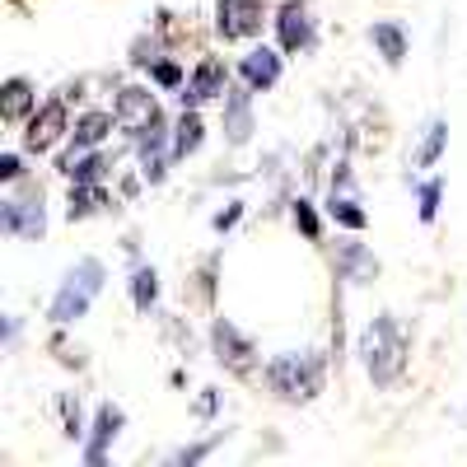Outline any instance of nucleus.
<instances>
[{"label":"nucleus","instance_id":"obj_1","mask_svg":"<svg viewBox=\"0 0 467 467\" xmlns=\"http://www.w3.org/2000/svg\"><path fill=\"white\" fill-rule=\"evenodd\" d=\"M332 379V350L323 346H290L262 360V388L281 407H314L327 393Z\"/></svg>","mask_w":467,"mask_h":467},{"label":"nucleus","instance_id":"obj_2","mask_svg":"<svg viewBox=\"0 0 467 467\" xmlns=\"http://www.w3.org/2000/svg\"><path fill=\"white\" fill-rule=\"evenodd\" d=\"M350 356H356V365L369 379L374 393H393L407 379V365H411V341H407L402 318L393 308H379V314L356 332V341H350Z\"/></svg>","mask_w":467,"mask_h":467},{"label":"nucleus","instance_id":"obj_3","mask_svg":"<svg viewBox=\"0 0 467 467\" xmlns=\"http://www.w3.org/2000/svg\"><path fill=\"white\" fill-rule=\"evenodd\" d=\"M103 290H108V262H103V257H75V262L61 271V281H57V290H52V299H47V323H52L57 332L85 323Z\"/></svg>","mask_w":467,"mask_h":467},{"label":"nucleus","instance_id":"obj_4","mask_svg":"<svg viewBox=\"0 0 467 467\" xmlns=\"http://www.w3.org/2000/svg\"><path fill=\"white\" fill-rule=\"evenodd\" d=\"M0 234L19 244H43L47 239V192L33 173L15 187H5L0 197Z\"/></svg>","mask_w":467,"mask_h":467},{"label":"nucleus","instance_id":"obj_5","mask_svg":"<svg viewBox=\"0 0 467 467\" xmlns=\"http://www.w3.org/2000/svg\"><path fill=\"white\" fill-rule=\"evenodd\" d=\"M70 122H75L70 99L57 89L52 99L37 103V112L19 127V150L28 154V160H47V154H57V150L70 140Z\"/></svg>","mask_w":467,"mask_h":467},{"label":"nucleus","instance_id":"obj_6","mask_svg":"<svg viewBox=\"0 0 467 467\" xmlns=\"http://www.w3.org/2000/svg\"><path fill=\"white\" fill-rule=\"evenodd\" d=\"M206 346H211V360H215L224 374H234V379L262 374V350H257V341H253L239 323H234V318L215 314L211 327H206Z\"/></svg>","mask_w":467,"mask_h":467},{"label":"nucleus","instance_id":"obj_7","mask_svg":"<svg viewBox=\"0 0 467 467\" xmlns=\"http://www.w3.org/2000/svg\"><path fill=\"white\" fill-rule=\"evenodd\" d=\"M271 0H215L211 5V33L224 47H248L271 28Z\"/></svg>","mask_w":467,"mask_h":467},{"label":"nucleus","instance_id":"obj_8","mask_svg":"<svg viewBox=\"0 0 467 467\" xmlns=\"http://www.w3.org/2000/svg\"><path fill=\"white\" fill-rule=\"evenodd\" d=\"M271 37H276V47L285 57H314L323 43L314 5L308 0H276V10H271Z\"/></svg>","mask_w":467,"mask_h":467},{"label":"nucleus","instance_id":"obj_9","mask_svg":"<svg viewBox=\"0 0 467 467\" xmlns=\"http://www.w3.org/2000/svg\"><path fill=\"white\" fill-rule=\"evenodd\" d=\"M131 154H136V169L145 173V182L164 187L169 173L178 169V160H173V112L160 108V117H154V122L131 140Z\"/></svg>","mask_w":467,"mask_h":467},{"label":"nucleus","instance_id":"obj_10","mask_svg":"<svg viewBox=\"0 0 467 467\" xmlns=\"http://www.w3.org/2000/svg\"><path fill=\"white\" fill-rule=\"evenodd\" d=\"M234 80H239V75H234V66H229L224 57L206 52V57H197V66L187 70V85L173 94V103H178V108H211V103H220V99L229 94Z\"/></svg>","mask_w":467,"mask_h":467},{"label":"nucleus","instance_id":"obj_11","mask_svg":"<svg viewBox=\"0 0 467 467\" xmlns=\"http://www.w3.org/2000/svg\"><path fill=\"white\" fill-rule=\"evenodd\" d=\"M332 276H337V285H374V281L383 276V262H379V253L365 244V234L337 229V244H332Z\"/></svg>","mask_w":467,"mask_h":467},{"label":"nucleus","instance_id":"obj_12","mask_svg":"<svg viewBox=\"0 0 467 467\" xmlns=\"http://www.w3.org/2000/svg\"><path fill=\"white\" fill-rule=\"evenodd\" d=\"M112 131H122L117 127V112H112V103L108 108H75V122H70V140L52 154V169L57 164H66V160H75V154H85V150H103L108 140H112Z\"/></svg>","mask_w":467,"mask_h":467},{"label":"nucleus","instance_id":"obj_13","mask_svg":"<svg viewBox=\"0 0 467 467\" xmlns=\"http://www.w3.org/2000/svg\"><path fill=\"white\" fill-rule=\"evenodd\" d=\"M220 136L229 150H248L257 136V94L244 80H234L229 94L220 99Z\"/></svg>","mask_w":467,"mask_h":467},{"label":"nucleus","instance_id":"obj_14","mask_svg":"<svg viewBox=\"0 0 467 467\" xmlns=\"http://www.w3.org/2000/svg\"><path fill=\"white\" fill-rule=\"evenodd\" d=\"M112 112H117V127H122V140L131 150V140L160 117V94H154V85H117L112 89Z\"/></svg>","mask_w":467,"mask_h":467},{"label":"nucleus","instance_id":"obj_15","mask_svg":"<svg viewBox=\"0 0 467 467\" xmlns=\"http://www.w3.org/2000/svg\"><path fill=\"white\" fill-rule=\"evenodd\" d=\"M285 61L290 57L276 43H262V37H257V43H248V52L234 61V75H239L253 94H271V89L285 80Z\"/></svg>","mask_w":467,"mask_h":467},{"label":"nucleus","instance_id":"obj_16","mask_svg":"<svg viewBox=\"0 0 467 467\" xmlns=\"http://www.w3.org/2000/svg\"><path fill=\"white\" fill-rule=\"evenodd\" d=\"M122 431H127V407L122 402H99L94 407V420H89V435H85V449H80V462L85 467H108V458H112V444L122 440Z\"/></svg>","mask_w":467,"mask_h":467},{"label":"nucleus","instance_id":"obj_17","mask_svg":"<svg viewBox=\"0 0 467 467\" xmlns=\"http://www.w3.org/2000/svg\"><path fill=\"white\" fill-rule=\"evenodd\" d=\"M365 37H369L374 57H379L388 70H402V66H407V57H411V33H407L402 19H374V24L365 28Z\"/></svg>","mask_w":467,"mask_h":467},{"label":"nucleus","instance_id":"obj_18","mask_svg":"<svg viewBox=\"0 0 467 467\" xmlns=\"http://www.w3.org/2000/svg\"><path fill=\"white\" fill-rule=\"evenodd\" d=\"M117 206V192H108V182H66V220L85 224L99 220Z\"/></svg>","mask_w":467,"mask_h":467},{"label":"nucleus","instance_id":"obj_19","mask_svg":"<svg viewBox=\"0 0 467 467\" xmlns=\"http://www.w3.org/2000/svg\"><path fill=\"white\" fill-rule=\"evenodd\" d=\"M37 85L28 80V75H10L5 85H0V122H5L10 131H19L28 117L37 112Z\"/></svg>","mask_w":467,"mask_h":467},{"label":"nucleus","instance_id":"obj_20","mask_svg":"<svg viewBox=\"0 0 467 467\" xmlns=\"http://www.w3.org/2000/svg\"><path fill=\"white\" fill-rule=\"evenodd\" d=\"M449 154V117H425V127L416 131V145H411V169L416 173H431L440 169V160Z\"/></svg>","mask_w":467,"mask_h":467},{"label":"nucleus","instance_id":"obj_21","mask_svg":"<svg viewBox=\"0 0 467 467\" xmlns=\"http://www.w3.org/2000/svg\"><path fill=\"white\" fill-rule=\"evenodd\" d=\"M206 136H211V127H206L202 108H178L173 112V160L178 164L197 160V154L206 150Z\"/></svg>","mask_w":467,"mask_h":467},{"label":"nucleus","instance_id":"obj_22","mask_svg":"<svg viewBox=\"0 0 467 467\" xmlns=\"http://www.w3.org/2000/svg\"><path fill=\"white\" fill-rule=\"evenodd\" d=\"M57 173L66 182H112L117 178V150H85V154H75V160L57 164Z\"/></svg>","mask_w":467,"mask_h":467},{"label":"nucleus","instance_id":"obj_23","mask_svg":"<svg viewBox=\"0 0 467 467\" xmlns=\"http://www.w3.org/2000/svg\"><path fill=\"white\" fill-rule=\"evenodd\" d=\"M127 295H131V308H136L140 318H154V314H160V299H164L160 266H154V262H136L131 276H127Z\"/></svg>","mask_w":467,"mask_h":467},{"label":"nucleus","instance_id":"obj_24","mask_svg":"<svg viewBox=\"0 0 467 467\" xmlns=\"http://www.w3.org/2000/svg\"><path fill=\"white\" fill-rule=\"evenodd\" d=\"M323 211H327V224H337L346 234H365L369 229V211L360 202V192H327Z\"/></svg>","mask_w":467,"mask_h":467},{"label":"nucleus","instance_id":"obj_25","mask_svg":"<svg viewBox=\"0 0 467 467\" xmlns=\"http://www.w3.org/2000/svg\"><path fill=\"white\" fill-rule=\"evenodd\" d=\"M285 215H290V224L304 234L308 244H323V234H327V211H323V202H314L308 192H295V197L285 202Z\"/></svg>","mask_w":467,"mask_h":467},{"label":"nucleus","instance_id":"obj_26","mask_svg":"<svg viewBox=\"0 0 467 467\" xmlns=\"http://www.w3.org/2000/svg\"><path fill=\"white\" fill-rule=\"evenodd\" d=\"M57 416H61V440L66 444H85V435H89V411H85V398L80 393H57Z\"/></svg>","mask_w":467,"mask_h":467},{"label":"nucleus","instance_id":"obj_27","mask_svg":"<svg viewBox=\"0 0 467 467\" xmlns=\"http://www.w3.org/2000/svg\"><path fill=\"white\" fill-rule=\"evenodd\" d=\"M160 57H169V43H164V24H150V28H140L136 37H131V47H127V66L131 70H150Z\"/></svg>","mask_w":467,"mask_h":467},{"label":"nucleus","instance_id":"obj_28","mask_svg":"<svg viewBox=\"0 0 467 467\" xmlns=\"http://www.w3.org/2000/svg\"><path fill=\"white\" fill-rule=\"evenodd\" d=\"M411 197H416V220L420 224H435L444 211V178L440 173H425L411 182Z\"/></svg>","mask_w":467,"mask_h":467},{"label":"nucleus","instance_id":"obj_29","mask_svg":"<svg viewBox=\"0 0 467 467\" xmlns=\"http://www.w3.org/2000/svg\"><path fill=\"white\" fill-rule=\"evenodd\" d=\"M224 440H229V431H215V435H206V440H187V444L169 449V453H164V462H169V467H197V462H206Z\"/></svg>","mask_w":467,"mask_h":467},{"label":"nucleus","instance_id":"obj_30","mask_svg":"<svg viewBox=\"0 0 467 467\" xmlns=\"http://www.w3.org/2000/svg\"><path fill=\"white\" fill-rule=\"evenodd\" d=\"M145 80H150L154 89H160V94H178V89L187 85V66L169 52V57H160V61H154V66L145 70Z\"/></svg>","mask_w":467,"mask_h":467},{"label":"nucleus","instance_id":"obj_31","mask_svg":"<svg viewBox=\"0 0 467 467\" xmlns=\"http://www.w3.org/2000/svg\"><path fill=\"white\" fill-rule=\"evenodd\" d=\"M327 192H360V178H356V160L350 150H337L332 164H327Z\"/></svg>","mask_w":467,"mask_h":467},{"label":"nucleus","instance_id":"obj_32","mask_svg":"<svg viewBox=\"0 0 467 467\" xmlns=\"http://www.w3.org/2000/svg\"><path fill=\"white\" fill-rule=\"evenodd\" d=\"M244 215H248V202H244V197H229V202L211 215V234H220V239H224V234H234V229L244 224Z\"/></svg>","mask_w":467,"mask_h":467},{"label":"nucleus","instance_id":"obj_33","mask_svg":"<svg viewBox=\"0 0 467 467\" xmlns=\"http://www.w3.org/2000/svg\"><path fill=\"white\" fill-rule=\"evenodd\" d=\"M220 411H224V393H220V388H202L197 402H192V416H197L202 425H215Z\"/></svg>","mask_w":467,"mask_h":467},{"label":"nucleus","instance_id":"obj_34","mask_svg":"<svg viewBox=\"0 0 467 467\" xmlns=\"http://www.w3.org/2000/svg\"><path fill=\"white\" fill-rule=\"evenodd\" d=\"M24 160H28L24 150H5V154H0V187H15V182H24V178H28Z\"/></svg>","mask_w":467,"mask_h":467},{"label":"nucleus","instance_id":"obj_35","mask_svg":"<svg viewBox=\"0 0 467 467\" xmlns=\"http://www.w3.org/2000/svg\"><path fill=\"white\" fill-rule=\"evenodd\" d=\"M57 346V365H66V369H89V356H85V346H70V341H52Z\"/></svg>","mask_w":467,"mask_h":467},{"label":"nucleus","instance_id":"obj_36","mask_svg":"<svg viewBox=\"0 0 467 467\" xmlns=\"http://www.w3.org/2000/svg\"><path fill=\"white\" fill-rule=\"evenodd\" d=\"M19 332H24V318L19 314H0V350H5V356H15Z\"/></svg>","mask_w":467,"mask_h":467},{"label":"nucleus","instance_id":"obj_37","mask_svg":"<svg viewBox=\"0 0 467 467\" xmlns=\"http://www.w3.org/2000/svg\"><path fill=\"white\" fill-rule=\"evenodd\" d=\"M215 271H220V253H211V257L202 262V276H197V281H202V299H206V304H215Z\"/></svg>","mask_w":467,"mask_h":467},{"label":"nucleus","instance_id":"obj_38","mask_svg":"<svg viewBox=\"0 0 467 467\" xmlns=\"http://www.w3.org/2000/svg\"><path fill=\"white\" fill-rule=\"evenodd\" d=\"M61 94H66L70 103H80V99H85V80H70V85H61Z\"/></svg>","mask_w":467,"mask_h":467},{"label":"nucleus","instance_id":"obj_39","mask_svg":"<svg viewBox=\"0 0 467 467\" xmlns=\"http://www.w3.org/2000/svg\"><path fill=\"white\" fill-rule=\"evenodd\" d=\"M462 416H467V411H462Z\"/></svg>","mask_w":467,"mask_h":467}]
</instances>
